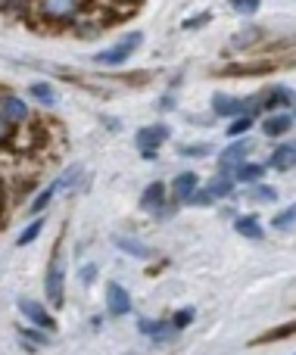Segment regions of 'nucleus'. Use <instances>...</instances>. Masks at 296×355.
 <instances>
[{
  "mask_svg": "<svg viewBox=\"0 0 296 355\" xmlns=\"http://www.w3.org/2000/svg\"><path fill=\"white\" fill-rule=\"evenodd\" d=\"M141 41H144L141 32L125 34V38H122L119 44H115V47L100 50V54L94 56V62H97V66H122V62H125L131 54H135V47H141Z\"/></svg>",
  "mask_w": 296,
  "mask_h": 355,
  "instance_id": "f03ea898",
  "label": "nucleus"
},
{
  "mask_svg": "<svg viewBox=\"0 0 296 355\" xmlns=\"http://www.w3.org/2000/svg\"><path fill=\"white\" fill-rule=\"evenodd\" d=\"M41 231H44V221H32V225H28V228L25 231H22V234H19V240H16V243H19V247H25V243H32V240H38V234H41Z\"/></svg>",
  "mask_w": 296,
  "mask_h": 355,
  "instance_id": "c85d7f7f",
  "label": "nucleus"
},
{
  "mask_svg": "<svg viewBox=\"0 0 296 355\" xmlns=\"http://www.w3.org/2000/svg\"><path fill=\"white\" fill-rule=\"evenodd\" d=\"M0 115H3L10 125H19V122H25L28 119L25 100H19V97H13V94H0Z\"/></svg>",
  "mask_w": 296,
  "mask_h": 355,
  "instance_id": "6e6552de",
  "label": "nucleus"
},
{
  "mask_svg": "<svg viewBox=\"0 0 296 355\" xmlns=\"http://www.w3.org/2000/svg\"><path fill=\"white\" fill-rule=\"evenodd\" d=\"M234 231L240 237H247V240H262L265 237V231H262V225H259L256 215H240V218L234 221Z\"/></svg>",
  "mask_w": 296,
  "mask_h": 355,
  "instance_id": "f8f14e48",
  "label": "nucleus"
},
{
  "mask_svg": "<svg viewBox=\"0 0 296 355\" xmlns=\"http://www.w3.org/2000/svg\"><path fill=\"white\" fill-rule=\"evenodd\" d=\"M181 153H184V156H200V159H203V156L209 153V147H206V144H200V147H196V144H194V147H184Z\"/></svg>",
  "mask_w": 296,
  "mask_h": 355,
  "instance_id": "72a5a7b5",
  "label": "nucleus"
},
{
  "mask_svg": "<svg viewBox=\"0 0 296 355\" xmlns=\"http://www.w3.org/2000/svg\"><path fill=\"white\" fill-rule=\"evenodd\" d=\"M271 62H243V66H225V75H231V78H240V75H253V72H269Z\"/></svg>",
  "mask_w": 296,
  "mask_h": 355,
  "instance_id": "aec40b11",
  "label": "nucleus"
},
{
  "mask_svg": "<svg viewBox=\"0 0 296 355\" xmlns=\"http://www.w3.org/2000/svg\"><path fill=\"white\" fill-rule=\"evenodd\" d=\"M249 128H253V115H234V122L228 125V135L240 137V135H247Z\"/></svg>",
  "mask_w": 296,
  "mask_h": 355,
  "instance_id": "bb28decb",
  "label": "nucleus"
},
{
  "mask_svg": "<svg viewBox=\"0 0 296 355\" xmlns=\"http://www.w3.org/2000/svg\"><path fill=\"white\" fill-rule=\"evenodd\" d=\"M194 321V308H181L175 318H172V324H175V330H184L187 324Z\"/></svg>",
  "mask_w": 296,
  "mask_h": 355,
  "instance_id": "c756f323",
  "label": "nucleus"
},
{
  "mask_svg": "<svg viewBox=\"0 0 296 355\" xmlns=\"http://www.w3.org/2000/svg\"><path fill=\"white\" fill-rule=\"evenodd\" d=\"M256 38H259V32H256V28H253V32H249V28H247V32H240L234 41H231V44H234V47H243V44H253V41H256Z\"/></svg>",
  "mask_w": 296,
  "mask_h": 355,
  "instance_id": "2f4dec72",
  "label": "nucleus"
},
{
  "mask_svg": "<svg viewBox=\"0 0 296 355\" xmlns=\"http://www.w3.org/2000/svg\"><path fill=\"white\" fill-rule=\"evenodd\" d=\"M269 165L275 168V172H290V168H296V144H281V147H275L269 156Z\"/></svg>",
  "mask_w": 296,
  "mask_h": 355,
  "instance_id": "9d476101",
  "label": "nucleus"
},
{
  "mask_svg": "<svg viewBox=\"0 0 296 355\" xmlns=\"http://www.w3.org/2000/svg\"><path fill=\"white\" fill-rule=\"evenodd\" d=\"M166 141H168V128L166 125L141 128V131H137V137H135V144H137V150H141L144 159H153L156 150H159Z\"/></svg>",
  "mask_w": 296,
  "mask_h": 355,
  "instance_id": "20e7f679",
  "label": "nucleus"
},
{
  "mask_svg": "<svg viewBox=\"0 0 296 355\" xmlns=\"http://www.w3.org/2000/svg\"><path fill=\"white\" fill-rule=\"evenodd\" d=\"M162 203H166V187H162L159 181H153L147 190H144V196H141V209H147V212H159Z\"/></svg>",
  "mask_w": 296,
  "mask_h": 355,
  "instance_id": "dca6fc26",
  "label": "nucleus"
},
{
  "mask_svg": "<svg viewBox=\"0 0 296 355\" xmlns=\"http://www.w3.org/2000/svg\"><path fill=\"white\" fill-rule=\"evenodd\" d=\"M115 247H119L122 253L135 255V259H150V255H153V249H150L144 240H135V237H122V234H115Z\"/></svg>",
  "mask_w": 296,
  "mask_h": 355,
  "instance_id": "4468645a",
  "label": "nucleus"
},
{
  "mask_svg": "<svg viewBox=\"0 0 296 355\" xmlns=\"http://www.w3.org/2000/svg\"><path fill=\"white\" fill-rule=\"evenodd\" d=\"M22 336H25V340H32V343H47V336L38 334V330H22Z\"/></svg>",
  "mask_w": 296,
  "mask_h": 355,
  "instance_id": "c9c22d12",
  "label": "nucleus"
},
{
  "mask_svg": "<svg viewBox=\"0 0 296 355\" xmlns=\"http://www.w3.org/2000/svg\"><path fill=\"white\" fill-rule=\"evenodd\" d=\"M10 141V122L0 115V144H7Z\"/></svg>",
  "mask_w": 296,
  "mask_h": 355,
  "instance_id": "f704fd0d",
  "label": "nucleus"
},
{
  "mask_svg": "<svg viewBox=\"0 0 296 355\" xmlns=\"http://www.w3.org/2000/svg\"><path fill=\"white\" fill-rule=\"evenodd\" d=\"M249 150H253V144H249V141H234L222 156H218V165H222V172H234V168L249 156Z\"/></svg>",
  "mask_w": 296,
  "mask_h": 355,
  "instance_id": "1a4fd4ad",
  "label": "nucleus"
},
{
  "mask_svg": "<svg viewBox=\"0 0 296 355\" xmlns=\"http://www.w3.org/2000/svg\"><path fill=\"white\" fill-rule=\"evenodd\" d=\"M28 94H32L38 103H44V106H50V103L56 100L54 87H50V84H41V81H38V84H32V87H28Z\"/></svg>",
  "mask_w": 296,
  "mask_h": 355,
  "instance_id": "b1692460",
  "label": "nucleus"
},
{
  "mask_svg": "<svg viewBox=\"0 0 296 355\" xmlns=\"http://www.w3.org/2000/svg\"><path fill=\"white\" fill-rule=\"evenodd\" d=\"M137 330H141L144 336H153V340H172V334H178L175 324L150 321V318H141V321H137Z\"/></svg>",
  "mask_w": 296,
  "mask_h": 355,
  "instance_id": "9b49d317",
  "label": "nucleus"
},
{
  "mask_svg": "<svg viewBox=\"0 0 296 355\" xmlns=\"http://www.w3.org/2000/svg\"><path fill=\"white\" fill-rule=\"evenodd\" d=\"M290 128H293V119L284 115V113H277V115H269V119H265L262 131H265V137H281V135H287Z\"/></svg>",
  "mask_w": 296,
  "mask_h": 355,
  "instance_id": "f3484780",
  "label": "nucleus"
},
{
  "mask_svg": "<svg viewBox=\"0 0 296 355\" xmlns=\"http://www.w3.org/2000/svg\"><path fill=\"white\" fill-rule=\"evenodd\" d=\"M262 174H265V165L243 159L240 165L234 168V181H240V184H256V181H262Z\"/></svg>",
  "mask_w": 296,
  "mask_h": 355,
  "instance_id": "2eb2a0df",
  "label": "nucleus"
},
{
  "mask_svg": "<svg viewBox=\"0 0 296 355\" xmlns=\"http://www.w3.org/2000/svg\"><path fill=\"white\" fill-rule=\"evenodd\" d=\"M293 334H296V321H290V324H284V328H275V330H269V334L256 336V343H275V340H287V336H293Z\"/></svg>",
  "mask_w": 296,
  "mask_h": 355,
  "instance_id": "5701e85b",
  "label": "nucleus"
},
{
  "mask_svg": "<svg viewBox=\"0 0 296 355\" xmlns=\"http://www.w3.org/2000/svg\"><path fill=\"white\" fill-rule=\"evenodd\" d=\"M19 312L34 324V328H41V330H54L56 328V321L50 318V312L44 306H38L34 299H19Z\"/></svg>",
  "mask_w": 296,
  "mask_h": 355,
  "instance_id": "0eeeda50",
  "label": "nucleus"
},
{
  "mask_svg": "<svg viewBox=\"0 0 296 355\" xmlns=\"http://www.w3.org/2000/svg\"><path fill=\"white\" fill-rule=\"evenodd\" d=\"M228 3H231V10L240 13V16H253V13H259V7H262V0H228Z\"/></svg>",
  "mask_w": 296,
  "mask_h": 355,
  "instance_id": "a878e982",
  "label": "nucleus"
},
{
  "mask_svg": "<svg viewBox=\"0 0 296 355\" xmlns=\"http://www.w3.org/2000/svg\"><path fill=\"white\" fill-rule=\"evenodd\" d=\"M196 187H200V178H196L194 172H184V174H178V178H175V184H172V194H175V200L187 203V196L194 194Z\"/></svg>",
  "mask_w": 296,
  "mask_h": 355,
  "instance_id": "ddd939ff",
  "label": "nucleus"
},
{
  "mask_svg": "<svg viewBox=\"0 0 296 355\" xmlns=\"http://www.w3.org/2000/svg\"><path fill=\"white\" fill-rule=\"evenodd\" d=\"M187 203H190V206H203V209H206V206L216 203V196H212V190H209V187H196L194 194L187 196Z\"/></svg>",
  "mask_w": 296,
  "mask_h": 355,
  "instance_id": "cd10ccee",
  "label": "nucleus"
},
{
  "mask_svg": "<svg viewBox=\"0 0 296 355\" xmlns=\"http://www.w3.org/2000/svg\"><path fill=\"white\" fill-rule=\"evenodd\" d=\"M106 308L113 318H125L131 312V296L122 284H115V281L106 284Z\"/></svg>",
  "mask_w": 296,
  "mask_h": 355,
  "instance_id": "423d86ee",
  "label": "nucleus"
},
{
  "mask_svg": "<svg viewBox=\"0 0 296 355\" xmlns=\"http://www.w3.org/2000/svg\"><path fill=\"white\" fill-rule=\"evenodd\" d=\"M234 174L231 172H225V174H218V178H212V184H209V190H212V196L216 200H225V196H234Z\"/></svg>",
  "mask_w": 296,
  "mask_h": 355,
  "instance_id": "a211bd4d",
  "label": "nucleus"
},
{
  "mask_svg": "<svg viewBox=\"0 0 296 355\" xmlns=\"http://www.w3.org/2000/svg\"><path fill=\"white\" fill-rule=\"evenodd\" d=\"M293 225H296V203L271 218V228H275V231H287V228H293Z\"/></svg>",
  "mask_w": 296,
  "mask_h": 355,
  "instance_id": "4be33fe9",
  "label": "nucleus"
},
{
  "mask_svg": "<svg viewBox=\"0 0 296 355\" xmlns=\"http://www.w3.org/2000/svg\"><path fill=\"white\" fill-rule=\"evenodd\" d=\"M44 293H47L50 306L56 308L66 302V262H62L60 249H56L54 262H50V268H47V277H44Z\"/></svg>",
  "mask_w": 296,
  "mask_h": 355,
  "instance_id": "f257e3e1",
  "label": "nucleus"
},
{
  "mask_svg": "<svg viewBox=\"0 0 296 355\" xmlns=\"http://www.w3.org/2000/svg\"><path fill=\"white\" fill-rule=\"evenodd\" d=\"M212 113L222 115V119H234V115H253V113H256V103L237 100V97H228V94H216V97H212Z\"/></svg>",
  "mask_w": 296,
  "mask_h": 355,
  "instance_id": "39448f33",
  "label": "nucleus"
},
{
  "mask_svg": "<svg viewBox=\"0 0 296 355\" xmlns=\"http://www.w3.org/2000/svg\"><path fill=\"white\" fill-rule=\"evenodd\" d=\"M293 103H296V100H293Z\"/></svg>",
  "mask_w": 296,
  "mask_h": 355,
  "instance_id": "e433bc0d",
  "label": "nucleus"
},
{
  "mask_svg": "<svg viewBox=\"0 0 296 355\" xmlns=\"http://www.w3.org/2000/svg\"><path fill=\"white\" fill-rule=\"evenodd\" d=\"M84 7V0H41V16L50 22H66L75 19Z\"/></svg>",
  "mask_w": 296,
  "mask_h": 355,
  "instance_id": "7ed1b4c3",
  "label": "nucleus"
},
{
  "mask_svg": "<svg viewBox=\"0 0 296 355\" xmlns=\"http://www.w3.org/2000/svg\"><path fill=\"white\" fill-rule=\"evenodd\" d=\"M60 187H62V184H60V178H56V181L50 184L47 190H41V194H38V200L32 203V212H44V209L50 206V200H54V196H56V190H60Z\"/></svg>",
  "mask_w": 296,
  "mask_h": 355,
  "instance_id": "412c9836",
  "label": "nucleus"
},
{
  "mask_svg": "<svg viewBox=\"0 0 296 355\" xmlns=\"http://www.w3.org/2000/svg\"><path fill=\"white\" fill-rule=\"evenodd\" d=\"M206 22H212V13L190 16V19H184V25H181V28H187V32H190V28H203V25H206Z\"/></svg>",
  "mask_w": 296,
  "mask_h": 355,
  "instance_id": "7c9ffc66",
  "label": "nucleus"
},
{
  "mask_svg": "<svg viewBox=\"0 0 296 355\" xmlns=\"http://www.w3.org/2000/svg\"><path fill=\"white\" fill-rule=\"evenodd\" d=\"M94 277H97V265H84L81 268V284H94Z\"/></svg>",
  "mask_w": 296,
  "mask_h": 355,
  "instance_id": "473e14b6",
  "label": "nucleus"
},
{
  "mask_svg": "<svg viewBox=\"0 0 296 355\" xmlns=\"http://www.w3.org/2000/svg\"><path fill=\"white\" fill-rule=\"evenodd\" d=\"M290 100H296V97L290 94V91H287V87H284V84H277L275 91H271V94H269V100H265V106H269V109H275V106H284V103H290Z\"/></svg>",
  "mask_w": 296,
  "mask_h": 355,
  "instance_id": "393cba45",
  "label": "nucleus"
},
{
  "mask_svg": "<svg viewBox=\"0 0 296 355\" xmlns=\"http://www.w3.org/2000/svg\"><path fill=\"white\" fill-rule=\"evenodd\" d=\"M247 200H256V203H275L277 200V190L275 187H269V184H249V194H247Z\"/></svg>",
  "mask_w": 296,
  "mask_h": 355,
  "instance_id": "6ab92c4d",
  "label": "nucleus"
}]
</instances>
